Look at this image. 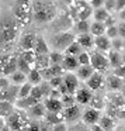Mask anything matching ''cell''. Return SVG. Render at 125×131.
<instances>
[{
  "label": "cell",
  "mask_w": 125,
  "mask_h": 131,
  "mask_svg": "<svg viewBox=\"0 0 125 131\" xmlns=\"http://www.w3.org/2000/svg\"><path fill=\"white\" fill-rule=\"evenodd\" d=\"M18 27L13 12H0V55L9 54L18 41Z\"/></svg>",
  "instance_id": "1"
},
{
  "label": "cell",
  "mask_w": 125,
  "mask_h": 131,
  "mask_svg": "<svg viewBox=\"0 0 125 131\" xmlns=\"http://www.w3.org/2000/svg\"><path fill=\"white\" fill-rule=\"evenodd\" d=\"M58 3L55 0H32V21L35 24H48L56 18Z\"/></svg>",
  "instance_id": "2"
},
{
  "label": "cell",
  "mask_w": 125,
  "mask_h": 131,
  "mask_svg": "<svg viewBox=\"0 0 125 131\" xmlns=\"http://www.w3.org/2000/svg\"><path fill=\"white\" fill-rule=\"evenodd\" d=\"M18 26H26L32 20V0H17L13 10Z\"/></svg>",
  "instance_id": "3"
},
{
  "label": "cell",
  "mask_w": 125,
  "mask_h": 131,
  "mask_svg": "<svg viewBox=\"0 0 125 131\" xmlns=\"http://www.w3.org/2000/svg\"><path fill=\"white\" fill-rule=\"evenodd\" d=\"M30 121H31V120H30L27 111L16 108V110L6 118V125L9 127L10 131H26Z\"/></svg>",
  "instance_id": "4"
},
{
  "label": "cell",
  "mask_w": 125,
  "mask_h": 131,
  "mask_svg": "<svg viewBox=\"0 0 125 131\" xmlns=\"http://www.w3.org/2000/svg\"><path fill=\"white\" fill-rule=\"evenodd\" d=\"M74 40H76V35H74L72 31H59V32H56V34L52 35L51 44H52L54 51L63 52Z\"/></svg>",
  "instance_id": "5"
},
{
  "label": "cell",
  "mask_w": 125,
  "mask_h": 131,
  "mask_svg": "<svg viewBox=\"0 0 125 131\" xmlns=\"http://www.w3.org/2000/svg\"><path fill=\"white\" fill-rule=\"evenodd\" d=\"M89 54H90V65L94 69V72H98V73L107 72V69L110 68V62H108V57L104 52L93 51Z\"/></svg>",
  "instance_id": "6"
},
{
  "label": "cell",
  "mask_w": 125,
  "mask_h": 131,
  "mask_svg": "<svg viewBox=\"0 0 125 131\" xmlns=\"http://www.w3.org/2000/svg\"><path fill=\"white\" fill-rule=\"evenodd\" d=\"M82 108H80V106L77 104H73V106H69V107H65L62 111L63 114V118H65V123L66 124H73V123L79 121V118L82 117Z\"/></svg>",
  "instance_id": "7"
},
{
  "label": "cell",
  "mask_w": 125,
  "mask_h": 131,
  "mask_svg": "<svg viewBox=\"0 0 125 131\" xmlns=\"http://www.w3.org/2000/svg\"><path fill=\"white\" fill-rule=\"evenodd\" d=\"M62 82L68 90V94H74V92L80 88V82L73 72H65L62 76Z\"/></svg>",
  "instance_id": "8"
},
{
  "label": "cell",
  "mask_w": 125,
  "mask_h": 131,
  "mask_svg": "<svg viewBox=\"0 0 125 131\" xmlns=\"http://www.w3.org/2000/svg\"><path fill=\"white\" fill-rule=\"evenodd\" d=\"M101 116H103V113L100 110L87 107L82 113V123L84 125H87V127H90V125H93V124H97V123L100 121V118H101Z\"/></svg>",
  "instance_id": "9"
},
{
  "label": "cell",
  "mask_w": 125,
  "mask_h": 131,
  "mask_svg": "<svg viewBox=\"0 0 125 131\" xmlns=\"http://www.w3.org/2000/svg\"><path fill=\"white\" fill-rule=\"evenodd\" d=\"M74 100L79 106H87L89 103L91 102V97H93V92L87 88V86H83V88H79L76 92H74Z\"/></svg>",
  "instance_id": "10"
},
{
  "label": "cell",
  "mask_w": 125,
  "mask_h": 131,
  "mask_svg": "<svg viewBox=\"0 0 125 131\" xmlns=\"http://www.w3.org/2000/svg\"><path fill=\"white\" fill-rule=\"evenodd\" d=\"M35 40H37V35L34 32H24L18 38V47L23 51H32L35 45Z\"/></svg>",
  "instance_id": "11"
},
{
  "label": "cell",
  "mask_w": 125,
  "mask_h": 131,
  "mask_svg": "<svg viewBox=\"0 0 125 131\" xmlns=\"http://www.w3.org/2000/svg\"><path fill=\"white\" fill-rule=\"evenodd\" d=\"M84 83H86V86L93 92V93H94V92H97V90H100V89L103 88V85H104V78H103V73L94 72V73L91 75V76Z\"/></svg>",
  "instance_id": "12"
},
{
  "label": "cell",
  "mask_w": 125,
  "mask_h": 131,
  "mask_svg": "<svg viewBox=\"0 0 125 131\" xmlns=\"http://www.w3.org/2000/svg\"><path fill=\"white\" fill-rule=\"evenodd\" d=\"M94 48L96 51H100V52H108L112 45H111V40L107 37V35H98V37H94Z\"/></svg>",
  "instance_id": "13"
},
{
  "label": "cell",
  "mask_w": 125,
  "mask_h": 131,
  "mask_svg": "<svg viewBox=\"0 0 125 131\" xmlns=\"http://www.w3.org/2000/svg\"><path fill=\"white\" fill-rule=\"evenodd\" d=\"M27 114H28L30 118L42 120L44 117H45V114H46V108H45V106H44V103L40 102L35 106H32L31 108H28V110H27Z\"/></svg>",
  "instance_id": "14"
},
{
  "label": "cell",
  "mask_w": 125,
  "mask_h": 131,
  "mask_svg": "<svg viewBox=\"0 0 125 131\" xmlns=\"http://www.w3.org/2000/svg\"><path fill=\"white\" fill-rule=\"evenodd\" d=\"M76 42L80 45V48H82V49H91V48H94V37L90 34V32L76 35Z\"/></svg>",
  "instance_id": "15"
},
{
  "label": "cell",
  "mask_w": 125,
  "mask_h": 131,
  "mask_svg": "<svg viewBox=\"0 0 125 131\" xmlns=\"http://www.w3.org/2000/svg\"><path fill=\"white\" fill-rule=\"evenodd\" d=\"M44 106H45L46 111H51V113H62L63 111V104L60 102V99H48L44 100Z\"/></svg>",
  "instance_id": "16"
},
{
  "label": "cell",
  "mask_w": 125,
  "mask_h": 131,
  "mask_svg": "<svg viewBox=\"0 0 125 131\" xmlns=\"http://www.w3.org/2000/svg\"><path fill=\"white\" fill-rule=\"evenodd\" d=\"M93 73H94V69L91 68V65H80L74 71V75L77 76L79 82H86Z\"/></svg>",
  "instance_id": "17"
},
{
  "label": "cell",
  "mask_w": 125,
  "mask_h": 131,
  "mask_svg": "<svg viewBox=\"0 0 125 131\" xmlns=\"http://www.w3.org/2000/svg\"><path fill=\"white\" fill-rule=\"evenodd\" d=\"M62 68L65 72H74L77 68H79V62H77V58L76 57H70V55H65L62 61Z\"/></svg>",
  "instance_id": "18"
},
{
  "label": "cell",
  "mask_w": 125,
  "mask_h": 131,
  "mask_svg": "<svg viewBox=\"0 0 125 131\" xmlns=\"http://www.w3.org/2000/svg\"><path fill=\"white\" fill-rule=\"evenodd\" d=\"M35 55H48L49 52V47L46 45L45 40L42 37H38L37 35V40H35V45H34V49H32Z\"/></svg>",
  "instance_id": "19"
},
{
  "label": "cell",
  "mask_w": 125,
  "mask_h": 131,
  "mask_svg": "<svg viewBox=\"0 0 125 131\" xmlns=\"http://www.w3.org/2000/svg\"><path fill=\"white\" fill-rule=\"evenodd\" d=\"M107 86L110 88V90L118 92L119 89L124 86V80H122L121 78L115 76V75H110V76L107 78Z\"/></svg>",
  "instance_id": "20"
},
{
  "label": "cell",
  "mask_w": 125,
  "mask_h": 131,
  "mask_svg": "<svg viewBox=\"0 0 125 131\" xmlns=\"http://www.w3.org/2000/svg\"><path fill=\"white\" fill-rule=\"evenodd\" d=\"M107 57H108L110 66H112V69L117 68V66H119L122 63V55H121V52L115 51V49H110V51H108V54H107Z\"/></svg>",
  "instance_id": "21"
},
{
  "label": "cell",
  "mask_w": 125,
  "mask_h": 131,
  "mask_svg": "<svg viewBox=\"0 0 125 131\" xmlns=\"http://www.w3.org/2000/svg\"><path fill=\"white\" fill-rule=\"evenodd\" d=\"M44 120L48 121L51 125H56V124H60V123H65V118H63L62 113H51V111H46Z\"/></svg>",
  "instance_id": "22"
},
{
  "label": "cell",
  "mask_w": 125,
  "mask_h": 131,
  "mask_svg": "<svg viewBox=\"0 0 125 131\" xmlns=\"http://www.w3.org/2000/svg\"><path fill=\"white\" fill-rule=\"evenodd\" d=\"M14 110H16V107L13 103L6 102V100H0V117L7 118Z\"/></svg>",
  "instance_id": "23"
},
{
  "label": "cell",
  "mask_w": 125,
  "mask_h": 131,
  "mask_svg": "<svg viewBox=\"0 0 125 131\" xmlns=\"http://www.w3.org/2000/svg\"><path fill=\"white\" fill-rule=\"evenodd\" d=\"M48 55H49V54H48ZM48 55H35V62H34L35 69H38V71H42V69H46V68H49V66H51Z\"/></svg>",
  "instance_id": "24"
},
{
  "label": "cell",
  "mask_w": 125,
  "mask_h": 131,
  "mask_svg": "<svg viewBox=\"0 0 125 131\" xmlns=\"http://www.w3.org/2000/svg\"><path fill=\"white\" fill-rule=\"evenodd\" d=\"M27 82L31 83L32 86H38L42 82V76H41V72L38 69H31V71L27 73Z\"/></svg>",
  "instance_id": "25"
},
{
  "label": "cell",
  "mask_w": 125,
  "mask_h": 131,
  "mask_svg": "<svg viewBox=\"0 0 125 131\" xmlns=\"http://www.w3.org/2000/svg\"><path fill=\"white\" fill-rule=\"evenodd\" d=\"M98 124H100V127L103 128V131H112L114 127H115V121H114V118L110 117V116H107V114H105V116H101Z\"/></svg>",
  "instance_id": "26"
},
{
  "label": "cell",
  "mask_w": 125,
  "mask_h": 131,
  "mask_svg": "<svg viewBox=\"0 0 125 131\" xmlns=\"http://www.w3.org/2000/svg\"><path fill=\"white\" fill-rule=\"evenodd\" d=\"M105 30H107V27H105V24H104V23L93 21V23L90 24V34L93 35V37L104 35V34H105Z\"/></svg>",
  "instance_id": "27"
},
{
  "label": "cell",
  "mask_w": 125,
  "mask_h": 131,
  "mask_svg": "<svg viewBox=\"0 0 125 131\" xmlns=\"http://www.w3.org/2000/svg\"><path fill=\"white\" fill-rule=\"evenodd\" d=\"M93 12H94V9L89 3L83 7H79L77 9V20H89L93 16Z\"/></svg>",
  "instance_id": "28"
},
{
  "label": "cell",
  "mask_w": 125,
  "mask_h": 131,
  "mask_svg": "<svg viewBox=\"0 0 125 131\" xmlns=\"http://www.w3.org/2000/svg\"><path fill=\"white\" fill-rule=\"evenodd\" d=\"M9 80H10V83H13V85L21 86V85H24V83L27 82V75L24 73V72H21V71H16L13 75L9 76Z\"/></svg>",
  "instance_id": "29"
},
{
  "label": "cell",
  "mask_w": 125,
  "mask_h": 131,
  "mask_svg": "<svg viewBox=\"0 0 125 131\" xmlns=\"http://www.w3.org/2000/svg\"><path fill=\"white\" fill-rule=\"evenodd\" d=\"M93 17L94 21H98V23H104L108 17H110V13L104 9V7H98V9H94L93 12Z\"/></svg>",
  "instance_id": "30"
},
{
  "label": "cell",
  "mask_w": 125,
  "mask_h": 131,
  "mask_svg": "<svg viewBox=\"0 0 125 131\" xmlns=\"http://www.w3.org/2000/svg\"><path fill=\"white\" fill-rule=\"evenodd\" d=\"M74 30H76L77 35L90 32V23H89V20H77V23L74 24Z\"/></svg>",
  "instance_id": "31"
},
{
  "label": "cell",
  "mask_w": 125,
  "mask_h": 131,
  "mask_svg": "<svg viewBox=\"0 0 125 131\" xmlns=\"http://www.w3.org/2000/svg\"><path fill=\"white\" fill-rule=\"evenodd\" d=\"M48 57H49V63H51V65H60L62 61H63L65 54L60 52V51H52V52H49Z\"/></svg>",
  "instance_id": "32"
},
{
  "label": "cell",
  "mask_w": 125,
  "mask_h": 131,
  "mask_svg": "<svg viewBox=\"0 0 125 131\" xmlns=\"http://www.w3.org/2000/svg\"><path fill=\"white\" fill-rule=\"evenodd\" d=\"M80 52H82V48H80V45L76 42V40H74L73 42H72L70 45L63 51V54H65V55H70V57H77Z\"/></svg>",
  "instance_id": "33"
},
{
  "label": "cell",
  "mask_w": 125,
  "mask_h": 131,
  "mask_svg": "<svg viewBox=\"0 0 125 131\" xmlns=\"http://www.w3.org/2000/svg\"><path fill=\"white\" fill-rule=\"evenodd\" d=\"M31 89H32V85L28 82H26L24 85H21L18 88V97L17 99H24V97H28L31 94Z\"/></svg>",
  "instance_id": "34"
},
{
  "label": "cell",
  "mask_w": 125,
  "mask_h": 131,
  "mask_svg": "<svg viewBox=\"0 0 125 131\" xmlns=\"http://www.w3.org/2000/svg\"><path fill=\"white\" fill-rule=\"evenodd\" d=\"M89 106H90L91 108H96V110L103 111V108H104V100H103V97L94 96V94H93V97H91V102L89 103Z\"/></svg>",
  "instance_id": "35"
},
{
  "label": "cell",
  "mask_w": 125,
  "mask_h": 131,
  "mask_svg": "<svg viewBox=\"0 0 125 131\" xmlns=\"http://www.w3.org/2000/svg\"><path fill=\"white\" fill-rule=\"evenodd\" d=\"M111 104H112L114 107H117V108L124 107V106H125V97L122 96V94H119V93L112 94V99H111Z\"/></svg>",
  "instance_id": "36"
},
{
  "label": "cell",
  "mask_w": 125,
  "mask_h": 131,
  "mask_svg": "<svg viewBox=\"0 0 125 131\" xmlns=\"http://www.w3.org/2000/svg\"><path fill=\"white\" fill-rule=\"evenodd\" d=\"M60 102H62V104H63V108L76 104V100H74L73 94H63V96L60 97Z\"/></svg>",
  "instance_id": "37"
},
{
  "label": "cell",
  "mask_w": 125,
  "mask_h": 131,
  "mask_svg": "<svg viewBox=\"0 0 125 131\" xmlns=\"http://www.w3.org/2000/svg\"><path fill=\"white\" fill-rule=\"evenodd\" d=\"M76 58H77V62H79V65H90V54H89V52L82 51Z\"/></svg>",
  "instance_id": "38"
},
{
  "label": "cell",
  "mask_w": 125,
  "mask_h": 131,
  "mask_svg": "<svg viewBox=\"0 0 125 131\" xmlns=\"http://www.w3.org/2000/svg\"><path fill=\"white\" fill-rule=\"evenodd\" d=\"M48 69H49V72H51L52 78L54 76H63V73H65L62 65H51Z\"/></svg>",
  "instance_id": "39"
},
{
  "label": "cell",
  "mask_w": 125,
  "mask_h": 131,
  "mask_svg": "<svg viewBox=\"0 0 125 131\" xmlns=\"http://www.w3.org/2000/svg\"><path fill=\"white\" fill-rule=\"evenodd\" d=\"M40 88H41V92H42V96L45 97V99H48V97H49V93H51V90H52L49 82L42 80V82H41V85H40Z\"/></svg>",
  "instance_id": "40"
},
{
  "label": "cell",
  "mask_w": 125,
  "mask_h": 131,
  "mask_svg": "<svg viewBox=\"0 0 125 131\" xmlns=\"http://www.w3.org/2000/svg\"><path fill=\"white\" fill-rule=\"evenodd\" d=\"M105 35H107L110 40H114V38H117V37H118V27H117V26L107 27V30H105Z\"/></svg>",
  "instance_id": "41"
},
{
  "label": "cell",
  "mask_w": 125,
  "mask_h": 131,
  "mask_svg": "<svg viewBox=\"0 0 125 131\" xmlns=\"http://www.w3.org/2000/svg\"><path fill=\"white\" fill-rule=\"evenodd\" d=\"M112 75H115V76L121 78L122 80L125 79V63H121L119 66H117V68H114L112 71Z\"/></svg>",
  "instance_id": "42"
},
{
  "label": "cell",
  "mask_w": 125,
  "mask_h": 131,
  "mask_svg": "<svg viewBox=\"0 0 125 131\" xmlns=\"http://www.w3.org/2000/svg\"><path fill=\"white\" fill-rule=\"evenodd\" d=\"M103 7H104L110 14H112V13L115 12V0H105Z\"/></svg>",
  "instance_id": "43"
},
{
  "label": "cell",
  "mask_w": 125,
  "mask_h": 131,
  "mask_svg": "<svg viewBox=\"0 0 125 131\" xmlns=\"http://www.w3.org/2000/svg\"><path fill=\"white\" fill-rule=\"evenodd\" d=\"M30 96H32V97H35V99H38L40 102L44 99V96H42V92H41L40 85H38V86H32V89H31V94H30Z\"/></svg>",
  "instance_id": "44"
},
{
  "label": "cell",
  "mask_w": 125,
  "mask_h": 131,
  "mask_svg": "<svg viewBox=\"0 0 125 131\" xmlns=\"http://www.w3.org/2000/svg\"><path fill=\"white\" fill-rule=\"evenodd\" d=\"M49 85H51L52 89H58L60 85H62V76H54L51 80H49Z\"/></svg>",
  "instance_id": "45"
},
{
  "label": "cell",
  "mask_w": 125,
  "mask_h": 131,
  "mask_svg": "<svg viewBox=\"0 0 125 131\" xmlns=\"http://www.w3.org/2000/svg\"><path fill=\"white\" fill-rule=\"evenodd\" d=\"M26 131H41L40 130V121L38 120H31L28 123V127H27Z\"/></svg>",
  "instance_id": "46"
},
{
  "label": "cell",
  "mask_w": 125,
  "mask_h": 131,
  "mask_svg": "<svg viewBox=\"0 0 125 131\" xmlns=\"http://www.w3.org/2000/svg\"><path fill=\"white\" fill-rule=\"evenodd\" d=\"M10 85H11V83H10L9 78H6V76H0V92L6 90V89L9 88Z\"/></svg>",
  "instance_id": "47"
},
{
  "label": "cell",
  "mask_w": 125,
  "mask_h": 131,
  "mask_svg": "<svg viewBox=\"0 0 125 131\" xmlns=\"http://www.w3.org/2000/svg\"><path fill=\"white\" fill-rule=\"evenodd\" d=\"M38 121H40V130L41 131H52V127H54V125H51L48 121H45L44 118L38 120Z\"/></svg>",
  "instance_id": "48"
},
{
  "label": "cell",
  "mask_w": 125,
  "mask_h": 131,
  "mask_svg": "<svg viewBox=\"0 0 125 131\" xmlns=\"http://www.w3.org/2000/svg\"><path fill=\"white\" fill-rule=\"evenodd\" d=\"M104 2H105V0H90V2H89V4H90L93 9H98V7H103Z\"/></svg>",
  "instance_id": "49"
},
{
  "label": "cell",
  "mask_w": 125,
  "mask_h": 131,
  "mask_svg": "<svg viewBox=\"0 0 125 131\" xmlns=\"http://www.w3.org/2000/svg\"><path fill=\"white\" fill-rule=\"evenodd\" d=\"M125 10V0H115V12Z\"/></svg>",
  "instance_id": "50"
},
{
  "label": "cell",
  "mask_w": 125,
  "mask_h": 131,
  "mask_svg": "<svg viewBox=\"0 0 125 131\" xmlns=\"http://www.w3.org/2000/svg\"><path fill=\"white\" fill-rule=\"evenodd\" d=\"M52 131H68V125H66V123H60V124L54 125Z\"/></svg>",
  "instance_id": "51"
},
{
  "label": "cell",
  "mask_w": 125,
  "mask_h": 131,
  "mask_svg": "<svg viewBox=\"0 0 125 131\" xmlns=\"http://www.w3.org/2000/svg\"><path fill=\"white\" fill-rule=\"evenodd\" d=\"M117 27H118V37H121L125 40V21H122V23Z\"/></svg>",
  "instance_id": "52"
},
{
  "label": "cell",
  "mask_w": 125,
  "mask_h": 131,
  "mask_svg": "<svg viewBox=\"0 0 125 131\" xmlns=\"http://www.w3.org/2000/svg\"><path fill=\"white\" fill-rule=\"evenodd\" d=\"M104 24H105V27H111V26H115V18H114L110 14V17H108L107 20L104 21Z\"/></svg>",
  "instance_id": "53"
},
{
  "label": "cell",
  "mask_w": 125,
  "mask_h": 131,
  "mask_svg": "<svg viewBox=\"0 0 125 131\" xmlns=\"http://www.w3.org/2000/svg\"><path fill=\"white\" fill-rule=\"evenodd\" d=\"M89 131H103V128L100 127V124L97 123V124H93L89 127Z\"/></svg>",
  "instance_id": "54"
},
{
  "label": "cell",
  "mask_w": 125,
  "mask_h": 131,
  "mask_svg": "<svg viewBox=\"0 0 125 131\" xmlns=\"http://www.w3.org/2000/svg\"><path fill=\"white\" fill-rule=\"evenodd\" d=\"M112 131H125V124H115V127H114Z\"/></svg>",
  "instance_id": "55"
},
{
  "label": "cell",
  "mask_w": 125,
  "mask_h": 131,
  "mask_svg": "<svg viewBox=\"0 0 125 131\" xmlns=\"http://www.w3.org/2000/svg\"><path fill=\"white\" fill-rule=\"evenodd\" d=\"M6 125V118H3V117H0V131H2V128Z\"/></svg>",
  "instance_id": "56"
},
{
  "label": "cell",
  "mask_w": 125,
  "mask_h": 131,
  "mask_svg": "<svg viewBox=\"0 0 125 131\" xmlns=\"http://www.w3.org/2000/svg\"><path fill=\"white\" fill-rule=\"evenodd\" d=\"M119 16H121V20H125V10H121V12H119Z\"/></svg>",
  "instance_id": "57"
},
{
  "label": "cell",
  "mask_w": 125,
  "mask_h": 131,
  "mask_svg": "<svg viewBox=\"0 0 125 131\" xmlns=\"http://www.w3.org/2000/svg\"><path fill=\"white\" fill-rule=\"evenodd\" d=\"M2 131H10V130H9V127H7V125H4V127L2 128Z\"/></svg>",
  "instance_id": "58"
},
{
  "label": "cell",
  "mask_w": 125,
  "mask_h": 131,
  "mask_svg": "<svg viewBox=\"0 0 125 131\" xmlns=\"http://www.w3.org/2000/svg\"><path fill=\"white\" fill-rule=\"evenodd\" d=\"M122 55V63H125V51H124V54H121Z\"/></svg>",
  "instance_id": "59"
},
{
  "label": "cell",
  "mask_w": 125,
  "mask_h": 131,
  "mask_svg": "<svg viewBox=\"0 0 125 131\" xmlns=\"http://www.w3.org/2000/svg\"><path fill=\"white\" fill-rule=\"evenodd\" d=\"M83 2H87V3H89V2H90V0H83Z\"/></svg>",
  "instance_id": "60"
}]
</instances>
